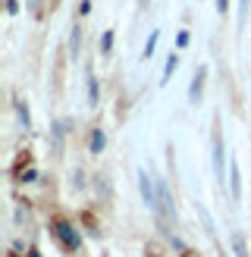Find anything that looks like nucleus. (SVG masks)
Wrapping results in <instances>:
<instances>
[{"instance_id":"nucleus-6","label":"nucleus","mask_w":251,"mask_h":257,"mask_svg":"<svg viewBox=\"0 0 251 257\" xmlns=\"http://www.w3.org/2000/svg\"><path fill=\"white\" fill-rule=\"evenodd\" d=\"M104 145H107L104 132H100V128H94V135H91V154H100V151H104Z\"/></svg>"},{"instance_id":"nucleus-12","label":"nucleus","mask_w":251,"mask_h":257,"mask_svg":"<svg viewBox=\"0 0 251 257\" xmlns=\"http://www.w3.org/2000/svg\"><path fill=\"white\" fill-rule=\"evenodd\" d=\"M19 119H22V125H25V128H29V113H25V107H22V104H19Z\"/></svg>"},{"instance_id":"nucleus-9","label":"nucleus","mask_w":251,"mask_h":257,"mask_svg":"<svg viewBox=\"0 0 251 257\" xmlns=\"http://www.w3.org/2000/svg\"><path fill=\"white\" fill-rule=\"evenodd\" d=\"M176 66H179V57H176V54H173V57L167 60V69H163V85H167V82L173 79V69H176Z\"/></svg>"},{"instance_id":"nucleus-11","label":"nucleus","mask_w":251,"mask_h":257,"mask_svg":"<svg viewBox=\"0 0 251 257\" xmlns=\"http://www.w3.org/2000/svg\"><path fill=\"white\" fill-rule=\"evenodd\" d=\"M248 4H251V0H242V4H238V19L248 16Z\"/></svg>"},{"instance_id":"nucleus-15","label":"nucleus","mask_w":251,"mask_h":257,"mask_svg":"<svg viewBox=\"0 0 251 257\" xmlns=\"http://www.w3.org/2000/svg\"><path fill=\"white\" fill-rule=\"evenodd\" d=\"M185 257H192V254H185Z\"/></svg>"},{"instance_id":"nucleus-10","label":"nucleus","mask_w":251,"mask_h":257,"mask_svg":"<svg viewBox=\"0 0 251 257\" xmlns=\"http://www.w3.org/2000/svg\"><path fill=\"white\" fill-rule=\"evenodd\" d=\"M88 100H91V104H97V85H94V79L88 82Z\"/></svg>"},{"instance_id":"nucleus-2","label":"nucleus","mask_w":251,"mask_h":257,"mask_svg":"<svg viewBox=\"0 0 251 257\" xmlns=\"http://www.w3.org/2000/svg\"><path fill=\"white\" fill-rule=\"evenodd\" d=\"M138 185H142V198H145V204H148L151 210H157V182L142 170V173H138Z\"/></svg>"},{"instance_id":"nucleus-4","label":"nucleus","mask_w":251,"mask_h":257,"mask_svg":"<svg viewBox=\"0 0 251 257\" xmlns=\"http://www.w3.org/2000/svg\"><path fill=\"white\" fill-rule=\"evenodd\" d=\"M201 88H204V66H198V69H195V82H192V104H198Z\"/></svg>"},{"instance_id":"nucleus-14","label":"nucleus","mask_w":251,"mask_h":257,"mask_svg":"<svg viewBox=\"0 0 251 257\" xmlns=\"http://www.w3.org/2000/svg\"><path fill=\"white\" fill-rule=\"evenodd\" d=\"M226 4H229V0H217V10H220V13H226Z\"/></svg>"},{"instance_id":"nucleus-5","label":"nucleus","mask_w":251,"mask_h":257,"mask_svg":"<svg viewBox=\"0 0 251 257\" xmlns=\"http://www.w3.org/2000/svg\"><path fill=\"white\" fill-rule=\"evenodd\" d=\"M229 191H232V201L242 198V182H238V166L232 163V176H229Z\"/></svg>"},{"instance_id":"nucleus-1","label":"nucleus","mask_w":251,"mask_h":257,"mask_svg":"<svg viewBox=\"0 0 251 257\" xmlns=\"http://www.w3.org/2000/svg\"><path fill=\"white\" fill-rule=\"evenodd\" d=\"M50 232H54V238H57L66 251H75V248H79V235H75V229H72L66 220H54V229H50Z\"/></svg>"},{"instance_id":"nucleus-3","label":"nucleus","mask_w":251,"mask_h":257,"mask_svg":"<svg viewBox=\"0 0 251 257\" xmlns=\"http://www.w3.org/2000/svg\"><path fill=\"white\" fill-rule=\"evenodd\" d=\"M213 173L223 182V138H220V132L213 135Z\"/></svg>"},{"instance_id":"nucleus-8","label":"nucleus","mask_w":251,"mask_h":257,"mask_svg":"<svg viewBox=\"0 0 251 257\" xmlns=\"http://www.w3.org/2000/svg\"><path fill=\"white\" fill-rule=\"evenodd\" d=\"M232 248H235V257H248V248H245V238L242 235H232Z\"/></svg>"},{"instance_id":"nucleus-13","label":"nucleus","mask_w":251,"mask_h":257,"mask_svg":"<svg viewBox=\"0 0 251 257\" xmlns=\"http://www.w3.org/2000/svg\"><path fill=\"white\" fill-rule=\"evenodd\" d=\"M7 10H10V13H16V10H19V4H16V0H7Z\"/></svg>"},{"instance_id":"nucleus-7","label":"nucleus","mask_w":251,"mask_h":257,"mask_svg":"<svg viewBox=\"0 0 251 257\" xmlns=\"http://www.w3.org/2000/svg\"><path fill=\"white\" fill-rule=\"evenodd\" d=\"M157 32H151V38H148V44H145V54H142V60H151V57H154V47H157Z\"/></svg>"}]
</instances>
